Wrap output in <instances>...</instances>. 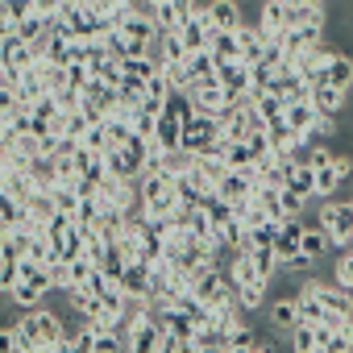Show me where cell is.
Here are the masks:
<instances>
[{"instance_id":"obj_1","label":"cell","mask_w":353,"mask_h":353,"mask_svg":"<svg viewBox=\"0 0 353 353\" xmlns=\"http://www.w3.org/2000/svg\"><path fill=\"white\" fill-rule=\"evenodd\" d=\"M21 324H26V332L34 336L38 353H59V349H63V336H67V332H63V320H59L54 312H46V307H42V312H30Z\"/></svg>"},{"instance_id":"obj_2","label":"cell","mask_w":353,"mask_h":353,"mask_svg":"<svg viewBox=\"0 0 353 353\" xmlns=\"http://www.w3.org/2000/svg\"><path fill=\"white\" fill-rule=\"evenodd\" d=\"M258 183H262V174H258V166H233L225 179H221V196L229 200V204H241V200H254V192H258Z\"/></svg>"},{"instance_id":"obj_3","label":"cell","mask_w":353,"mask_h":353,"mask_svg":"<svg viewBox=\"0 0 353 353\" xmlns=\"http://www.w3.org/2000/svg\"><path fill=\"white\" fill-rule=\"evenodd\" d=\"M320 225L332 237V245H349V237H353V200L349 204H324L320 208Z\"/></svg>"},{"instance_id":"obj_4","label":"cell","mask_w":353,"mask_h":353,"mask_svg":"<svg viewBox=\"0 0 353 353\" xmlns=\"http://www.w3.org/2000/svg\"><path fill=\"white\" fill-rule=\"evenodd\" d=\"M196 9H200V0H166V5L154 9V21H158L162 34H179L196 17Z\"/></svg>"},{"instance_id":"obj_5","label":"cell","mask_w":353,"mask_h":353,"mask_svg":"<svg viewBox=\"0 0 353 353\" xmlns=\"http://www.w3.org/2000/svg\"><path fill=\"white\" fill-rule=\"evenodd\" d=\"M121 291H125L133 303H145V299L154 295V283H150V262L133 258V262L125 266V274H121Z\"/></svg>"},{"instance_id":"obj_6","label":"cell","mask_w":353,"mask_h":353,"mask_svg":"<svg viewBox=\"0 0 353 353\" xmlns=\"http://www.w3.org/2000/svg\"><path fill=\"white\" fill-rule=\"evenodd\" d=\"M250 83H254V67L250 63H225L221 67V88L229 100H250Z\"/></svg>"},{"instance_id":"obj_7","label":"cell","mask_w":353,"mask_h":353,"mask_svg":"<svg viewBox=\"0 0 353 353\" xmlns=\"http://www.w3.org/2000/svg\"><path fill=\"white\" fill-rule=\"evenodd\" d=\"M212 34H216V26H212V17H208V5H200L196 17L179 30V38L188 42V50H208V46H212Z\"/></svg>"},{"instance_id":"obj_8","label":"cell","mask_w":353,"mask_h":353,"mask_svg":"<svg viewBox=\"0 0 353 353\" xmlns=\"http://www.w3.org/2000/svg\"><path fill=\"white\" fill-rule=\"evenodd\" d=\"M328 59H332V50H328L324 42H312V46H299V50H287V67L299 71V75H316Z\"/></svg>"},{"instance_id":"obj_9","label":"cell","mask_w":353,"mask_h":353,"mask_svg":"<svg viewBox=\"0 0 353 353\" xmlns=\"http://www.w3.org/2000/svg\"><path fill=\"white\" fill-rule=\"evenodd\" d=\"M291 26V9H287V0H262V9H258V30L266 38H283Z\"/></svg>"},{"instance_id":"obj_10","label":"cell","mask_w":353,"mask_h":353,"mask_svg":"<svg viewBox=\"0 0 353 353\" xmlns=\"http://www.w3.org/2000/svg\"><path fill=\"white\" fill-rule=\"evenodd\" d=\"M316 79L341 88V92H353V59H349V54H332L316 75H307V83H316Z\"/></svg>"},{"instance_id":"obj_11","label":"cell","mask_w":353,"mask_h":353,"mask_svg":"<svg viewBox=\"0 0 353 353\" xmlns=\"http://www.w3.org/2000/svg\"><path fill=\"white\" fill-rule=\"evenodd\" d=\"M183 79H188V88L221 79V67H216L212 50H192V54H188V63H183Z\"/></svg>"},{"instance_id":"obj_12","label":"cell","mask_w":353,"mask_h":353,"mask_svg":"<svg viewBox=\"0 0 353 353\" xmlns=\"http://www.w3.org/2000/svg\"><path fill=\"white\" fill-rule=\"evenodd\" d=\"M0 196H9V200H21V204H30V196L38 192V183H34V174L30 170H0Z\"/></svg>"},{"instance_id":"obj_13","label":"cell","mask_w":353,"mask_h":353,"mask_svg":"<svg viewBox=\"0 0 353 353\" xmlns=\"http://www.w3.org/2000/svg\"><path fill=\"white\" fill-rule=\"evenodd\" d=\"M183 125L188 121H179L174 112H158V129H154V141H158V150H179L183 145Z\"/></svg>"},{"instance_id":"obj_14","label":"cell","mask_w":353,"mask_h":353,"mask_svg":"<svg viewBox=\"0 0 353 353\" xmlns=\"http://www.w3.org/2000/svg\"><path fill=\"white\" fill-rule=\"evenodd\" d=\"M237 38H241V63H250V67H258L262 59H266V34L258 30V26H241L237 30Z\"/></svg>"},{"instance_id":"obj_15","label":"cell","mask_w":353,"mask_h":353,"mask_svg":"<svg viewBox=\"0 0 353 353\" xmlns=\"http://www.w3.org/2000/svg\"><path fill=\"white\" fill-rule=\"evenodd\" d=\"M188 92H192V100H196V112H221V108L229 104L221 79H212V83H196V88H188Z\"/></svg>"},{"instance_id":"obj_16","label":"cell","mask_w":353,"mask_h":353,"mask_svg":"<svg viewBox=\"0 0 353 353\" xmlns=\"http://www.w3.org/2000/svg\"><path fill=\"white\" fill-rule=\"evenodd\" d=\"M283 117L291 121V129H299L303 137H312V129H316V121H320V108H316V100L307 96V100L287 104V112H283Z\"/></svg>"},{"instance_id":"obj_17","label":"cell","mask_w":353,"mask_h":353,"mask_svg":"<svg viewBox=\"0 0 353 353\" xmlns=\"http://www.w3.org/2000/svg\"><path fill=\"white\" fill-rule=\"evenodd\" d=\"M208 50H212L216 67H225V63H237V59H241V38H237V30H216Z\"/></svg>"},{"instance_id":"obj_18","label":"cell","mask_w":353,"mask_h":353,"mask_svg":"<svg viewBox=\"0 0 353 353\" xmlns=\"http://www.w3.org/2000/svg\"><path fill=\"white\" fill-rule=\"evenodd\" d=\"M208 17H212L216 30H241V26H245V21H241V0H212V5H208Z\"/></svg>"},{"instance_id":"obj_19","label":"cell","mask_w":353,"mask_h":353,"mask_svg":"<svg viewBox=\"0 0 353 353\" xmlns=\"http://www.w3.org/2000/svg\"><path fill=\"white\" fill-rule=\"evenodd\" d=\"M312 100H316V108L320 112H345V100H349V92H341V88H332V83H324V79H316L312 83Z\"/></svg>"},{"instance_id":"obj_20","label":"cell","mask_w":353,"mask_h":353,"mask_svg":"<svg viewBox=\"0 0 353 353\" xmlns=\"http://www.w3.org/2000/svg\"><path fill=\"white\" fill-rule=\"evenodd\" d=\"M266 133H270V145H274V150H299V145L307 141L299 129H291V121H287V117L270 121V125H266Z\"/></svg>"},{"instance_id":"obj_21","label":"cell","mask_w":353,"mask_h":353,"mask_svg":"<svg viewBox=\"0 0 353 353\" xmlns=\"http://www.w3.org/2000/svg\"><path fill=\"white\" fill-rule=\"evenodd\" d=\"M312 42H324V26H320V21L287 26V34H283V46H287V50H299V46H312Z\"/></svg>"},{"instance_id":"obj_22","label":"cell","mask_w":353,"mask_h":353,"mask_svg":"<svg viewBox=\"0 0 353 353\" xmlns=\"http://www.w3.org/2000/svg\"><path fill=\"white\" fill-rule=\"evenodd\" d=\"M30 13H38L34 0H0V26L5 30H17Z\"/></svg>"},{"instance_id":"obj_23","label":"cell","mask_w":353,"mask_h":353,"mask_svg":"<svg viewBox=\"0 0 353 353\" xmlns=\"http://www.w3.org/2000/svg\"><path fill=\"white\" fill-rule=\"evenodd\" d=\"M266 320L274 328H295L299 324V299H274L270 312H266Z\"/></svg>"},{"instance_id":"obj_24","label":"cell","mask_w":353,"mask_h":353,"mask_svg":"<svg viewBox=\"0 0 353 353\" xmlns=\"http://www.w3.org/2000/svg\"><path fill=\"white\" fill-rule=\"evenodd\" d=\"M96 233H100L104 241H121V237H125V212H121V208H104L100 221H96Z\"/></svg>"},{"instance_id":"obj_25","label":"cell","mask_w":353,"mask_h":353,"mask_svg":"<svg viewBox=\"0 0 353 353\" xmlns=\"http://www.w3.org/2000/svg\"><path fill=\"white\" fill-rule=\"evenodd\" d=\"M324 353H353V316H345L336 328H328V345Z\"/></svg>"},{"instance_id":"obj_26","label":"cell","mask_w":353,"mask_h":353,"mask_svg":"<svg viewBox=\"0 0 353 353\" xmlns=\"http://www.w3.org/2000/svg\"><path fill=\"white\" fill-rule=\"evenodd\" d=\"M0 349H13V353H38V345H34V336L26 332V324H13V328L0 332Z\"/></svg>"},{"instance_id":"obj_27","label":"cell","mask_w":353,"mask_h":353,"mask_svg":"<svg viewBox=\"0 0 353 353\" xmlns=\"http://www.w3.org/2000/svg\"><path fill=\"white\" fill-rule=\"evenodd\" d=\"M341 183H345V174L336 170V162H328V166H316V196H336L341 192Z\"/></svg>"},{"instance_id":"obj_28","label":"cell","mask_w":353,"mask_h":353,"mask_svg":"<svg viewBox=\"0 0 353 353\" xmlns=\"http://www.w3.org/2000/svg\"><path fill=\"white\" fill-rule=\"evenodd\" d=\"M287 188H295L303 200H312L316 196V166H307V162H299L295 170H291V179H287Z\"/></svg>"},{"instance_id":"obj_29","label":"cell","mask_w":353,"mask_h":353,"mask_svg":"<svg viewBox=\"0 0 353 353\" xmlns=\"http://www.w3.org/2000/svg\"><path fill=\"white\" fill-rule=\"evenodd\" d=\"M254 266H258V274H262V279H274L283 262H279L274 245H254Z\"/></svg>"},{"instance_id":"obj_30","label":"cell","mask_w":353,"mask_h":353,"mask_svg":"<svg viewBox=\"0 0 353 353\" xmlns=\"http://www.w3.org/2000/svg\"><path fill=\"white\" fill-rule=\"evenodd\" d=\"M254 108H258V117H262L266 125H270V121H279V117L287 112V104H283V100H279L274 92H266V96H258V100H254Z\"/></svg>"},{"instance_id":"obj_31","label":"cell","mask_w":353,"mask_h":353,"mask_svg":"<svg viewBox=\"0 0 353 353\" xmlns=\"http://www.w3.org/2000/svg\"><path fill=\"white\" fill-rule=\"evenodd\" d=\"M303 204H307V200H303L295 188H279V208H283V216H299Z\"/></svg>"},{"instance_id":"obj_32","label":"cell","mask_w":353,"mask_h":353,"mask_svg":"<svg viewBox=\"0 0 353 353\" xmlns=\"http://www.w3.org/2000/svg\"><path fill=\"white\" fill-rule=\"evenodd\" d=\"M332 283H341V287L353 291V250L336 258V266H332Z\"/></svg>"},{"instance_id":"obj_33","label":"cell","mask_w":353,"mask_h":353,"mask_svg":"<svg viewBox=\"0 0 353 353\" xmlns=\"http://www.w3.org/2000/svg\"><path fill=\"white\" fill-rule=\"evenodd\" d=\"M34 5H38V13H42V17H50V13H63L67 0H34Z\"/></svg>"},{"instance_id":"obj_34","label":"cell","mask_w":353,"mask_h":353,"mask_svg":"<svg viewBox=\"0 0 353 353\" xmlns=\"http://www.w3.org/2000/svg\"><path fill=\"white\" fill-rule=\"evenodd\" d=\"M158 5H166V0H145V9H158Z\"/></svg>"}]
</instances>
